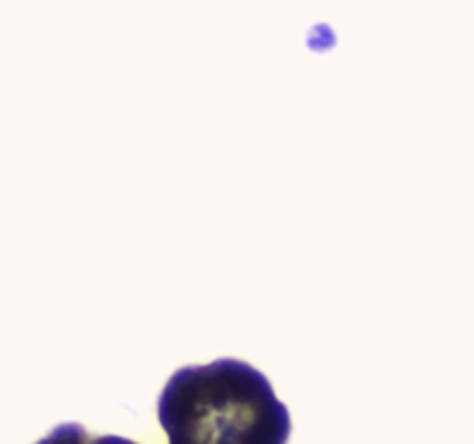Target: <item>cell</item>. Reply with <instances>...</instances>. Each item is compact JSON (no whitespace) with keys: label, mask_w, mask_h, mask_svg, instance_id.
<instances>
[{"label":"cell","mask_w":474,"mask_h":444,"mask_svg":"<svg viewBox=\"0 0 474 444\" xmlns=\"http://www.w3.org/2000/svg\"><path fill=\"white\" fill-rule=\"evenodd\" d=\"M171 444H283L292 419L269 377L239 359L178 368L157 398Z\"/></svg>","instance_id":"obj_1"}]
</instances>
